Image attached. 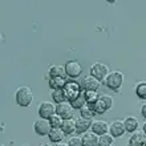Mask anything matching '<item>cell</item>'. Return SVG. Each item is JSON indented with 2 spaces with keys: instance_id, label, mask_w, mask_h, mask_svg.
<instances>
[{
  "instance_id": "6da1fadb",
  "label": "cell",
  "mask_w": 146,
  "mask_h": 146,
  "mask_svg": "<svg viewBox=\"0 0 146 146\" xmlns=\"http://www.w3.org/2000/svg\"><path fill=\"white\" fill-rule=\"evenodd\" d=\"M16 104L20 106H29L33 101V93L29 86H20L16 90Z\"/></svg>"
},
{
  "instance_id": "7a4b0ae2",
  "label": "cell",
  "mask_w": 146,
  "mask_h": 146,
  "mask_svg": "<svg viewBox=\"0 0 146 146\" xmlns=\"http://www.w3.org/2000/svg\"><path fill=\"white\" fill-rule=\"evenodd\" d=\"M62 90L65 93L68 102H72L73 100H76L77 97L81 94V86L77 81H66V84L62 88Z\"/></svg>"
},
{
  "instance_id": "3957f363",
  "label": "cell",
  "mask_w": 146,
  "mask_h": 146,
  "mask_svg": "<svg viewBox=\"0 0 146 146\" xmlns=\"http://www.w3.org/2000/svg\"><path fill=\"white\" fill-rule=\"evenodd\" d=\"M122 81H123V74L121 72H118V70H114V72H110L108 76L105 77L104 84L111 90H117L122 85Z\"/></svg>"
},
{
  "instance_id": "277c9868",
  "label": "cell",
  "mask_w": 146,
  "mask_h": 146,
  "mask_svg": "<svg viewBox=\"0 0 146 146\" xmlns=\"http://www.w3.org/2000/svg\"><path fill=\"white\" fill-rule=\"evenodd\" d=\"M111 104H113V98L110 96H100L98 100L96 101V104L93 105L92 108L93 110L96 111V114H104L105 111H108L111 108Z\"/></svg>"
},
{
  "instance_id": "5b68a950",
  "label": "cell",
  "mask_w": 146,
  "mask_h": 146,
  "mask_svg": "<svg viewBox=\"0 0 146 146\" xmlns=\"http://www.w3.org/2000/svg\"><path fill=\"white\" fill-rule=\"evenodd\" d=\"M109 74V68L102 62H96L90 66V76L96 77L97 80H105V77Z\"/></svg>"
},
{
  "instance_id": "8992f818",
  "label": "cell",
  "mask_w": 146,
  "mask_h": 146,
  "mask_svg": "<svg viewBox=\"0 0 146 146\" xmlns=\"http://www.w3.org/2000/svg\"><path fill=\"white\" fill-rule=\"evenodd\" d=\"M53 114H56V106L52 102L44 101V102L40 104V106H38V115H40V118L49 119Z\"/></svg>"
},
{
  "instance_id": "52a82bcc",
  "label": "cell",
  "mask_w": 146,
  "mask_h": 146,
  "mask_svg": "<svg viewBox=\"0 0 146 146\" xmlns=\"http://www.w3.org/2000/svg\"><path fill=\"white\" fill-rule=\"evenodd\" d=\"M65 73L72 78H76L82 73V68H81L80 62L74 61V60H69L65 64Z\"/></svg>"
},
{
  "instance_id": "ba28073f",
  "label": "cell",
  "mask_w": 146,
  "mask_h": 146,
  "mask_svg": "<svg viewBox=\"0 0 146 146\" xmlns=\"http://www.w3.org/2000/svg\"><path fill=\"white\" fill-rule=\"evenodd\" d=\"M52 130V126H50L49 119H44L40 118L35 122V131L36 134L38 135H48Z\"/></svg>"
},
{
  "instance_id": "9c48e42d",
  "label": "cell",
  "mask_w": 146,
  "mask_h": 146,
  "mask_svg": "<svg viewBox=\"0 0 146 146\" xmlns=\"http://www.w3.org/2000/svg\"><path fill=\"white\" fill-rule=\"evenodd\" d=\"M80 86L84 90H94V92H97V89L100 88V80H97L96 77L93 76H86L82 78Z\"/></svg>"
},
{
  "instance_id": "30bf717a",
  "label": "cell",
  "mask_w": 146,
  "mask_h": 146,
  "mask_svg": "<svg viewBox=\"0 0 146 146\" xmlns=\"http://www.w3.org/2000/svg\"><path fill=\"white\" fill-rule=\"evenodd\" d=\"M56 114H58L62 119L73 118V108L69 102H62V104H57L56 106Z\"/></svg>"
},
{
  "instance_id": "8fae6325",
  "label": "cell",
  "mask_w": 146,
  "mask_h": 146,
  "mask_svg": "<svg viewBox=\"0 0 146 146\" xmlns=\"http://www.w3.org/2000/svg\"><path fill=\"white\" fill-rule=\"evenodd\" d=\"M109 130H110V134L113 137H121V135L125 133V122L121 121V119H115L113 122L110 123V126H109Z\"/></svg>"
},
{
  "instance_id": "7c38bea8",
  "label": "cell",
  "mask_w": 146,
  "mask_h": 146,
  "mask_svg": "<svg viewBox=\"0 0 146 146\" xmlns=\"http://www.w3.org/2000/svg\"><path fill=\"white\" fill-rule=\"evenodd\" d=\"M92 130L97 135H104L109 130V123L106 121H94L92 122Z\"/></svg>"
},
{
  "instance_id": "4fadbf2b",
  "label": "cell",
  "mask_w": 146,
  "mask_h": 146,
  "mask_svg": "<svg viewBox=\"0 0 146 146\" xmlns=\"http://www.w3.org/2000/svg\"><path fill=\"white\" fill-rule=\"evenodd\" d=\"M146 135L143 131H137L133 133V135L129 139V146H145Z\"/></svg>"
},
{
  "instance_id": "5bb4252c",
  "label": "cell",
  "mask_w": 146,
  "mask_h": 146,
  "mask_svg": "<svg viewBox=\"0 0 146 146\" xmlns=\"http://www.w3.org/2000/svg\"><path fill=\"white\" fill-rule=\"evenodd\" d=\"M92 127V121L84 117H80L78 119H76V131L78 134H82L85 131Z\"/></svg>"
},
{
  "instance_id": "9a60e30c",
  "label": "cell",
  "mask_w": 146,
  "mask_h": 146,
  "mask_svg": "<svg viewBox=\"0 0 146 146\" xmlns=\"http://www.w3.org/2000/svg\"><path fill=\"white\" fill-rule=\"evenodd\" d=\"M61 130L64 131V134H72L76 131V119L68 118L62 121L61 125Z\"/></svg>"
},
{
  "instance_id": "2e32d148",
  "label": "cell",
  "mask_w": 146,
  "mask_h": 146,
  "mask_svg": "<svg viewBox=\"0 0 146 146\" xmlns=\"http://www.w3.org/2000/svg\"><path fill=\"white\" fill-rule=\"evenodd\" d=\"M123 122H125V129H126V131H129V133H134V131L138 129L139 122L135 117H127Z\"/></svg>"
},
{
  "instance_id": "e0dca14e",
  "label": "cell",
  "mask_w": 146,
  "mask_h": 146,
  "mask_svg": "<svg viewBox=\"0 0 146 146\" xmlns=\"http://www.w3.org/2000/svg\"><path fill=\"white\" fill-rule=\"evenodd\" d=\"M48 137H49L50 142H61L62 137H64V131L61 130V127H53L52 130H50V133L48 134Z\"/></svg>"
},
{
  "instance_id": "ac0fdd59",
  "label": "cell",
  "mask_w": 146,
  "mask_h": 146,
  "mask_svg": "<svg viewBox=\"0 0 146 146\" xmlns=\"http://www.w3.org/2000/svg\"><path fill=\"white\" fill-rule=\"evenodd\" d=\"M66 84V80L64 77H50L49 80V86L53 90H57V89H62Z\"/></svg>"
},
{
  "instance_id": "d6986e66",
  "label": "cell",
  "mask_w": 146,
  "mask_h": 146,
  "mask_svg": "<svg viewBox=\"0 0 146 146\" xmlns=\"http://www.w3.org/2000/svg\"><path fill=\"white\" fill-rule=\"evenodd\" d=\"M82 146H98V138L97 134L89 133L82 137Z\"/></svg>"
},
{
  "instance_id": "ffe728a7",
  "label": "cell",
  "mask_w": 146,
  "mask_h": 146,
  "mask_svg": "<svg viewBox=\"0 0 146 146\" xmlns=\"http://www.w3.org/2000/svg\"><path fill=\"white\" fill-rule=\"evenodd\" d=\"M84 94H85V100H86V104L93 106V105L96 104V101L98 100V97L100 94L94 90H84Z\"/></svg>"
},
{
  "instance_id": "44dd1931",
  "label": "cell",
  "mask_w": 146,
  "mask_h": 146,
  "mask_svg": "<svg viewBox=\"0 0 146 146\" xmlns=\"http://www.w3.org/2000/svg\"><path fill=\"white\" fill-rule=\"evenodd\" d=\"M52 97H53V101L56 104H62V102H68L65 97V93L62 89H57V90H53L52 93Z\"/></svg>"
},
{
  "instance_id": "7402d4cb",
  "label": "cell",
  "mask_w": 146,
  "mask_h": 146,
  "mask_svg": "<svg viewBox=\"0 0 146 146\" xmlns=\"http://www.w3.org/2000/svg\"><path fill=\"white\" fill-rule=\"evenodd\" d=\"M70 105H72L73 109H81L82 106H85L86 105V100H85V94L84 92H81V94L78 97H77L76 100H73L72 102H69Z\"/></svg>"
},
{
  "instance_id": "603a6c76",
  "label": "cell",
  "mask_w": 146,
  "mask_h": 146,
  "mask_svg": "<svg viewBox=\"0 0 146 146\" xmlns=\"http://www.w3.org/2000/svg\"><path fill=\"white\" fill-rule=\"evenodd\" d=\"M81 110V117H84V118H88V119H92L96 114V111L93 110V108L90 106V105H85V106H82V108L80 109Z\"/></svg>"
},
{
  "instance_id": "cb8c5ba5",
  "label": "cell",
  "mask_w": 146,
  "mask_h": 146,
  "mask_svg": "<svg viewBox=\"0 0 146 146\" xmlns=\"http://www.w3.org/2000/svg\"><path fill=\"white\" fill-rule=\"evenodd\" d=\"M49 74H50V77H64V74H66L65 73V66L53 65L49 70Z\"/></svg>"
},
{
  "instance_id": "d4e9b609",
  "label": "cell",
  "mask_w": 146,
  "mask_h": 146,
  "mask_svg": "<svg viewBox=\"0 0 146 146\" xmlns=\"http://www.w3.org/2000/svg\"><path fill=\"white\" fill-rule=\"evenodd\" d=\"M135 94H137L141 100H146V81H141V82L135 86Z\"/></svg>"
},
{
  "instance_id": "484cf974",
  "label": "cell",
  "mask_w": 146,
  "mask_h": 146,
  "mask_svg": "<svg viewBox=\"0 0 146 146\" xmlns=\"http://www.w3.org/2000/svg\"><path fill=\"white\" fill-rule=\"evenodd\" d=\"M113 135L111 134H104L98 138V146H111L113 145Z\"/></svg>"
},
{
  "instance_id": "4316f807",
  "label": "cell",
  "mask_w": 146,
  "mask_h": 146,
  "mask_svg": "<svg viewBox=\"0 0 146 146\" xmlns=\"http://www.w3.org/2000/svg\"><path fill=\"white\" fill-rule=\"evenodd\" d=\"M62 121H64V119H62L58 114H53L49 118V122H50V126H52V129H53V127H61Z\"/></svg>"
},
{
  "instance_id": "83f0119b",
  "label": "cell",
  "mask_w": 146,
  "mask_h": 146,
  "mask_svg": "<svg viewBox=\"0 0 146 146\" xmlns=\"http://www.w3.org/2000/svg\"><path fill=\"white\" fill-rule=\"evenodd\" d=\"M68 145L69 146H82V138H80V137H72V138L68 141Z\"/></svg>"
},
{
  "instance_id": "f1b7e54d",
  "label": "cell",
  "mask_w": 146,
  "mask_h": 146,
  "mask_svg": "<svg viewBox=\"0 0 146 146\" xmlns=\"http://www.w3.org/2000/svg\"><path fill=\"white\" fill-rule=\"evenodd\" d=\"M141 114H142V117L146 119V104L142 106V109H141Z\"/></svg>"
},
{
  "instance_id": "f546056e",
  "label": "cell",
  "mask_w": 146,
  "mask_h": 146,
  "mask_svg": "<svg viewBox=\"0 0 146 146\" xmlns=\"http://www.w3.org/2000/svg\"><path fill=\"white\" fill-rule=\"evenodd\" d=\"M57 146H69V145H68V143H64V142H61V143H58Z\"/></svg>"
},
{
  "instance_id": "4dcf8cb0",
  "label": "cell",
  "mask_w": 146,
  "mask_h": 146,
  "mask_svg": "<svg viewBox=\"0 0 146 146\" xmlns=\"http://www.w3.org/2000/svg\"><path fill=\"white\" fill-rule=\"evenodd\" d=\"M143 133L146 134V122H145V125H143Z\"/></svg>"
},
{
  "instance_id": "1f68e13d",
  "label": "cell",
  "mask_w": 146,
  "mask_h": 146,
  "mask_svg": "<svg viewBox=\"0 0 146 146\" xmlns=\"http://www.w3.org/2000/svg\"><path fill=\"white\" fill-rule=\"evenodd\" d=\"M40 146H50V143H41Z\"/></svg>"
},
{
  "instance_id": "d6a6232c",
  "label": "cell",
  "mask_w": 146,
  "mask_h": 146,
  "mask_svg": "<svg viewBox=\"0 0 146 146\" xmlns=\"http://www.w3.org/2000/svg\"><path fill=\"white\" fill-rule=\"evenodd\" d=\"M145 146H146V142H145Z\"/></svg>"
}]
</instances>
